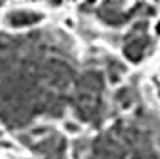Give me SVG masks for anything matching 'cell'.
<instances>
[{
	"label": "cell",
	"instance_id": "1",
	"mask_svg": "<svg viewBox=\"0 0 160 159\" xmlns=\"http://www.w3.org/2000/svg\"><path fill=\"white\" fill-rule=\"evenodd\" d=\"M52 34L0 35V121L10 128L63 115L75 71Z\"/></svg>",
	"mask_w": 160,
	"mask_h": 159
},
{
	"label": "cell",
	"instance_id": "5",
	"mask_svg": "<svg viewBox=\"0 0 160 159\" xmlns=\"http://www.w3.org/2000/svg\"><path fill=\"white\" fill-rule=\"evenodd\" d=\"M150 46L151 40L147 34V24L138 22L137 25L132 27L131 33L126 35L123 53L132 62H140L147 55V50L150 49Z\"/></svg>",
	"mask_w": 160,
	"mask_h": 159
},
{
	"label": "cell",
	"instance_id": "3",
	"mask_svg": "<svg viewBox=\"0 0 160 159\" xmlns=\"http://www.w3.org/2000/svg\"><path fill=\"white\" fill-rule=\"evenodd\" d=\"M123 124L118 122L110 131L94 140L88 159H125L126 143Z\"/></svg>",
	"mask_w": 160,
	"mask_h": 159
},
{
	"label": "cell",
	"instance_id": "4",
	"mask_svg": "<svg viewBox=\"0 0 160 159\" xmlns=\"http://www.w3.org/2000/svg\"><path fill=\"white\" fill-rule=\"evenodd\" d=\"M27 145L41 159H63L65 156V140L53 130L49 134H41L38 139H28Z\"/></svg>",
	"mask_w": 160,
	"mask_h": 159
},
{
	"label": "cell",
	"instance_id": "6",
	"mask_svg": "<svg viewBox=\"0 0 160 159\" xmlns=\"http://www.w3.org/2000/svg\"><path fill=\"white\" fill-rule=\"evenodd\" d=\"M144 8H146L144 5H135L126 9V5L123 3H103L98 6L97 13L104 22L118 27V25L126 22L128 19H131L138 10L144 9Z\"/></svg>",
	"mask_w": 160,
	"mask_h": 159
},
{
	"label": "cell",
	"instance_id": "7",
	"mask_svg": "<svg viewBox=\"0 0 160 159\" xmlns=\"http://www.w3.org/2000/svg\"><path fill=\"white\" fill-rule=\"evenodd\" d=\"M40 15H37L35 12H28V10H22V12H13L10 13L9 21L10 24L13 25H31L40 21Z\"/></svg>",
	"mask_w": 160,
	"mask_h": 159
},
{
	"label": "cell",
	"instance_id": "2",
	"mask_svg": "<svg viewBox=\"0 0 160 159\" xmlns=\"http://www.w3.org/2000/svg\"><path fill=\"white\" fill-rule=\"evenodd\" d=\"M103 92L104 80L98 71H87L77 81L72 93V103L75 114L81 121L97 124L103 115Z\"/></svg>",
	"mask_w": 160,
	"mask_h": 159
}]
</instances>
